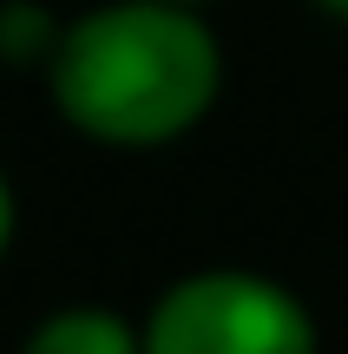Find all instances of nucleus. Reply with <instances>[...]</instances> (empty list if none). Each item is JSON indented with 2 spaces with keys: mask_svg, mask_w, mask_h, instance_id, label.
<instances>
[{
  "mask_svg": "<svg viewBox=\"0 0 348 354\" xmlns=\"http://www.w3.org/2000/svg\"><path fill=\"white\" fill-rule=\"evenodd\" d=\"M315 7H322L329 20H348V0H315Z\"/></svg>",
  "mask_w": 348,
  "mask_h": 354,
  "instance_id": "6",
  "label": "nucleus"
},
{
  "mask_svg": "<svg viewBox=\"0 0 348 354\" xmlns=\"http://www.w3.org/2000/svg\"><path fill=\"white\" fill-rule=\"evenodd\" d=\"M191 7H210V0H191Z\"/></svg>",
  "mask_w": 348,
  "mask_h": 354,
  "instance_id": "7",
  "label": "nucleus"
},
{
  "mask_svg": "<svg viewBox=\"0 0 348 354\" xmlns=\"http://www.w3.org/2000/svg\"><path fill=\"white\" fill-rule=\"evenodd\" d=\"M322 342L296 289L257 269H197L145 315L152 354H309Z\"/></svg>",
  "mask_w": 348,
  "mask_h": 354,
  "instance_id": "2",
  "label": "nucleus"
},
{
  "mask_svg": "<svg viewBox=\"0 0 348 354\" xmlns=\"http://www.w3.org/2000/svg\"><path fill=\"white\" fill-rule=\"evenodd\" d=\"M7 243H13V184L0 171V256H7Z\"/></svg>",
  "mask_w": 348,
  "mask_h": 354,
  "instance_id": "5",
  "label": "nucleus"
},
{
  "mask_svg": "<svg viewBox=\"0 0 348 354\" xmlns=\"http://www.w3.org/2000/svg\"><path fill=\"white\" fill-rule=\"evenodd\" d=\"M59 33H66V26L53 20L46 7H33V0H7V7H0V59H13V66L53 59Z\"/></svg>",
  "mask_w": 348,
  "mask_h": 354,
  "instance_id": "4",
  "label": "nucleus"
},
{
  "mask_svg": "<svg viewBox=\"0 0 348 354\" xmlns=\"http://www.w3.org/2000/svg\"><path fill=\"white\" fill-rule=\"evenodd\" d=\"M33 354H131L145 348V328H131L112 308H59L26 335Z\"/></svg>",
  "mask_w": 348,
  "mask_h": 354,
  "instance_id": "3",
  "label": "nucleus"
},
{
  "mask_svg": "<svg viewBox=\"0 0 348 354\" xmlns=\"http://www.w3.org/2000/svg\"><path fill=\"white\" fill-rule=\"evenodd\" d=\"M46 73L73 131L118 151H152L217 105L223 53L191 0H112L66 26Z\"/></svg>",
  "mask_w": 348,
  "mask_h": 354,
  "instance_id": "1",
  "label": "nucleus"
}]
</instances>
